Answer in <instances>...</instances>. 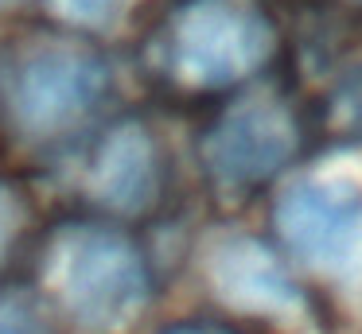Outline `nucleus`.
<instances>
[{"label":"nucleus","mask_w":362,"mask_h":334,"mask_svg":"<svg viewBox=\"0 0 362 334\" xmlns=\"http://www.w3.org/2000/svg\"><path fill=\"white\" fill-rule=\"evenodd\" d=\"M20 229H24V206H20L16 191L8 183H0V268H4V261L16 249Z\"/></svg>","instance_id":"obj_9"},{"label":"nucleus","mask_w":362,"mask_h":334,"mask_svg":"<svg viewBox=\"0 0 362 334\" xmlns=\"http://www.w3.org/2000/svg\"><path fill=\"white\" fill-rule=\"evenodd\" d=\"M160 152L144 124L125 121L98 144L86 167V191L113 214H144L160 198Z\"/></svg>","instance_id":"obj_7"},{"label":"nucleus","mask_w":362,"mask_h":334,"mask_svg":"<svg viewBox=\"0 0 362 334\" xmlns=\"http://www.w3.org/2000/svg\"><path fill=\"white\" fill-rule=\"evenodd\" d=\"M0 4H12V0H0Z\"/></svg>","instance_id":"obj_12"},{"label":"nucleus","mask_w":362,"mask_h":334,"mask_svg":"<svg viewBox=\"0 0 362 334\" xmlns=\"http://www.w3.org/2000/svg\"><path fill=\"white\" fill-rule=\"evenodd\" d=\"M110 90V66L82 47H40L12 82V121L28 136H63L82 124Z\"/></svg>","instance_id":"obj_4"},{"label":"nucleus","mask_w":362,"mask_h":334,"mask_svg":"<svg viewBox=\"0 0 362 334\" xmlns=\"http://www.w3.org/2000/svg\"><path fill=\"white\" fill-rule=\"evenodd\" d=\"M273 54V28L234 0H195L172 20L168 70L191 90L242 82Z\"/></svg>","instance_id":"obj_3"},{"label":"nucleus","mask_w":362,"mask_h":334,"mask_svg":"<svg viewBox=\"0 0 362 334\" xmlns=\"http://www.w3.org/2000/svg\"><path fill=\"white\" fill-rule=\"evenodd\" d=\"M0 334H55V318L35 292H0Z\"/></svg>","instance_id":"obj_8"},{"label":"nucleus","mask_w":362,"mask_h":334,"mask_svg":"<svg viewBox=\"0 0 362 334\" xmlns=\"http://www.w3.org/2000/svg\"><path fill=\"white\" fill-rule=\"evenodd\" d=\"M273 222L304 268L346 287L362 284V179L354 171L323 167L292 179Z\"/></svg>","instance_id":"obj_2"},{"label":"nucleus","mask_w":362,"mask_h":334,"mask_svg":"<svg viewBox=\"0 0 362 334\" xmlns=\"http://www.w3.org/2000/svg\"><path fill=\"white\" fill-rule=\"evenodd\" d=\"M55 12L63 20H74V23H105L110 16H117V8L125 0H51Z\"/></svg>","instance_id":"obj_10"},{"label":"nucleus","mask_w":362,"mask_h":334,"mask_svg":"<svg viewBox=\"0 0 362 334\" xmlns=\"http://www.w3.org/2000/svg\"><path fill=\"white\" fill-rule=\"evenodd\" d=\"M296 152V121L273 97H250L218 117L203 140V163L222 186H257Z\"/></svg>","instance_id":"obj_6"},{"label":"nucleus","mask_w":362,"mask_h":334,"mask_svg":"<svg viewBox=\"0 0 362 334\" xmlns=\"http://www.w3.org/2000/svg\"><path fill=\"white\" fill-rule=\"evenodd\" d=\"M203 280L218 303L250 318L300 323L308 315V295L281 264V256L253 233L226 229L206 241Z\"/></svg>","instance_id":"obj_5"},{"label":"nucleus","mask_w":362,"mask_h":334,"mask_svg":"<svg viewBox=\"0 0 362 334\" xmlns=\"http://www.w3.org/2000/svg\"><path fill=\"white\" fill-rule=\"evenodd\" d=\"M160 334H257V330H245L238 323H214V318H183V323L164 326Z\"/></svg>","instance_id":"obj_11"},{"label":"nucleus","mask_w":362,"mask_h":334,"mask_svg":"<svg viewBox=\"0 0 362 334\" xmlns=\"http://www.w3.org/2000/svg\"><path fill=\"white\" fill-rule=\"evenodd\" d=\"M35 295L78 334H121L148 311L152 272L125 229L66 222L43 245Z\"/></svg>","instance_id":"obj_1"}]
</instances>
